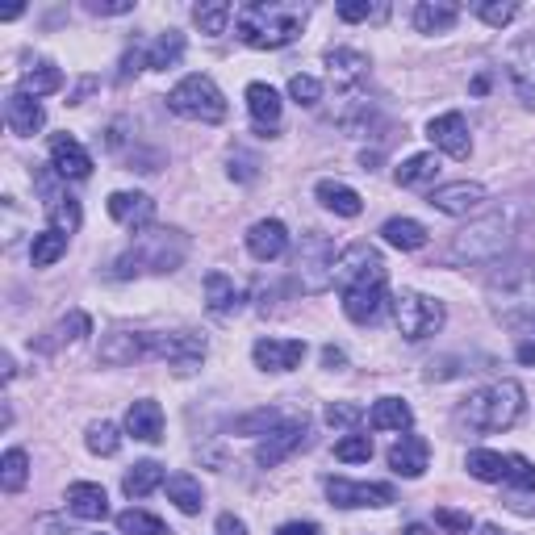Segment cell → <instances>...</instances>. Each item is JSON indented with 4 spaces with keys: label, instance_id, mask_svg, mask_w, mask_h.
<instances>
[{
    "label": "cell",
    "instance_id": "obj_1",
    "mask_svg": "<svg viewBox=\"0 0 535 535\" xmlns=\"http://www.w3.org/2000/svg\"><path fill=\"white\" fill-rule=\"evenodd\" d=\"M335 285L343 289V314L352 322H372L385 306V264L381 251L368 243H352L339 251Z\"/></svg>",
    "mask_w": 535,
    "mask_h": 535
},
{
    "label": "cell",
    "instance_id": "obj_2",
    "mask_svg": "<svg viewBox=\"0 0 535 535\" xmlns=\"http://www.w3.org/2000/svg\"><path fill=\"white\" fill-rule=\"evenodd\" d=\"M301 26H306V9L301 5H268V0H260V5H243L235 13L239 38L255 51H281L301 34Z\"/></svg>",
    "mask_w": 535,
    "mask_h": 535
},
{
    "label": "cell",
    "instance_id": "obj_3",
    "mask_svg": "<svg viewBox=\"0 0 535 535\" xmlns=\"http://www.w3.org/2000/svg\"><path fill=\"white\" fill-rule=\"evenodd\" d=\"M184 255H189V239H184L180 230H143V235L134 239V247L126 255H118L113 276L130 281L138 272H176L184 264Z\"/></svg>",
    "mask_w": 535,
    "mask_h": 535
},
{
    "label": "cell",
    "instance_id": "obj_4",
    "mask_svg": "<svg viewBox=\"0 0 535 535\" xmlns=\"http://www.w3.org/2000/svg\"><path fill=\"white\" fill-rule=\"evenodd\" d=\"M523 406H527V393L519 381H494L464 402V418L477 431H510L523 418Z\"/></svg>",
    "mask_w": 535,
    "mask_h": 535
},
{
    "label": "cell",
    "instance_id": "obj_5",
    "mask_svg": "<svg viewBox=\"0 0 535 535\" xmlns=\"http://www.w3.org/2000/svg\"><path fill=\"white\" fill-rule=\"evenodd\" d=\"M506 247H510V226L502 214H490V218L469 222L452 239V260L456 264H490Z\"/></svg>",
    "mask_w": 535,
    "mask_h": 535
},
{
    "label": "cell",
    "instance_id": "obj_6",
    "mask_svg": "<svg viewBox=\"0 0 535 535\" xmlns=\"http://www.w3.org/2000/svg\"><path fill=\"white\" fill-rule=\"evenodd\" d=\"M168 109L176 113V118L214 126V122L226 118V97H222V88L209 80V76H184V80L168 92Z\"/></svg>",
    "mask_w": 535,
    "mask_h": 535
},
{
    "label": "cell",
    "instance_id": "obj_7",
    "mask_svg": "<svg viewBox=\"0 0 535 535\" xmlns=\"http://www.w3.org/2000/svg\"><path fill=\"white\" fill-rule=\"evenodd\" d=\"M393 322H398V331H402L410 343H423V339H431V335L444 331L448 310H444V301L406 289V293L393 297Z\"/></svg>",
    "mask_w": 535,
    "mask_h": 535
},
{
    "label": "cell",
    "instance_id": "obj_8",
    "mask_svg": "<svg viewBox=\"0 0 535 535\" xmlns=\"http://www.w3.org/2000/svg\"><path fill=\"white\" fill-rule=\"evenodd\" d=\"M335 264H339V251L327 235H301V247H297V281L306 293H322L335 285Z\"/></svg>",
    "mask_w": 535,
    "mask_h": 535
},
{
    "label": "cell",
    "instance_id": "obj_9",
    "mask_svg": "<svg viewBox=\"0 0 535 535\" xmlns=\"http://www.w3.org/2000/svg\"><path fill=\"white\" fill-rule=\"evenodd\" d=\"M427 205L439 209V214L448 218H469L485 205V189L477 180H452V184H435L427 193Z\"/></svg>",
    "mask_w": 535,
    "mask_h": 535
},
{
    "label": "cell",
    "instance_id": "obj_10",
    "mask_svg": "<svg viewBox=\"0 0 535 535\" xmlns=\"http://www.w3.org/2000/svg\"><path fill=\"white\" fill-rule=\"evenodd\" d=\"M327 498L343 510H356V506H389L393 498V485L381 481H347V477H327Z\"/></svg>",
    "mask_w": 535,
    "mask_h": 535
},
{
    "label": "cell",
    "instance_id": "obj_11",
    "mask_svg": "<svg viewBox=\"0 0 535 535\" xmlns=\"http://www.w3.org/2000/svg\"><path fill=\"white\" fill-rule=\"evenodd\" d=\"M155 356L168 360L180 377H189V372L201 368L205 360V339L193 335V331H172V335H155Z\"/></svg>",
    "mask_w": 535,
    "mask_h": 535
},
{
    "label": "cell",
    "instance_id": "obj_12",
    "mask_svg": "<svg viewBox=\"0 0 535 535\" xmlns=\"http://www.w3.org/2000/svg\"><path fill=\"white\" fill-rule=\"evenodd\" d=\"M306 435H310V423H306V418H293V423L272 427L264 444L255 448V464H260V469H276V464L289 460L301 444H306Z\"/></svg>",
    "mask_w": 535,
    "mask_h": 535
},
{
    "label": "cell",
    "instance_id": "obj_13",
    "mask_svg": "<svg viewBox=\"0 0 535 535\" xmlns=\"http://www.w3.org/2000/svg\"><path fill=\"white\" fill-rule=\"evenodd\" d=\"M101 364L109 368H122V364H134V360H147L155 356V335L151 331H113L101 339Z\"/></svg>",
    "mask_w": 535,
    "mask_h": 535
},
{
    "label": "cell",
    "instance_id": "obj_14",
    "mask_svg": "<svg viewBox=\"0 0 535 535\" xmlns=\"http://www.w3.org/2000/svg\"><path fill=\"white\" fill-rule=\"evenodd\" d=\"M427 138L444 151L448 159H469L473 155V138H469V122H464V113H439L427 126Z\"/></svg>",
    "mask_w": 535,
    "mask_h": 535
},
{
    "label": "cell",
    "instance_id": "obj_15",
    "mask_svg": "<svg viewBox=\"0 0 535 535\" xmlns=\"http://www.w3.org/2000/svg\"><path fill=\"white\" fill-rule=\"evenodd\" d=\"M251 356H255V368L264 372H293L306 360V339H255Z\"/></svg>",
    "mask_w": 535,
    "mask_h": 535
},
{
    "label": "cell",
    "instance_id": "obj_16",
    "mask_svg": "<svg viewBox=\"0 0 535 535\" xmlns=\"http://www.w3.org/2000/svg\"><path fill=\"white\" fill-rule=\"evenodd\" d=\"M506 76L515 84L519 101L527 109H535V38H523L506 51Z\"/></svg>",
    "mask_w": 535,
    "mask_h": 535
},
{
    "label": "cell",
    "instance_id": "obj_17",
    "mask_svg": "<svg viewBox=\"0 0 535 535\" xmlns=\"http://www.w3.org/2000/svg\"><path fill=\"white\" fill-rule=\"evenodd\" d=\"M285 247H289V230H285V222L264 218V222H255V226L247 230V251H251L260 264L281 260Z\"/></svg>",
    "mask_w": 535,
    "mask_h": 535
},
{
    "label": "cell",
    "instance_id": "obj_18",
    "mask_svg": "<svg viewBox=\"0 0 535 535\" xmlns=\"http://www.w3.org/2000/svg\"><path fill=\"white\" fill-rule=\"evenodd\" d=\"M431 464V444L423 435H402L398 444L389 448V469L398 477H423Z\"/></svg>",
    "mask_w": 535,
    "mask_h": 535
},
{
    "label": "cell",
    "instance_id": "obj_19",
    "mask_svg": "<svg viewBox=\"0 0 535 535\" xmlns=\"http://www.w3.org/2000/svg\"><path fill=\"white\" fill-rule=\"evenodd\" d=\"M51 168L63 176V180H84L92 172V155L76 143L72 134H55L51 138Z\"/></svg>",
    "mask_w": 535,
    "mask_h": 535
},
{
    "label": "cell",
    "instance_id": "obj_20",
    "mask_svg": "<svg viewBox=\"0 0 535 535\" xmlns=\"http://www.w3.org/2000/svg\"><path fill=\"white\" fill-rule=\"evenodd\" d=\"M5 122H9V130L13 134H21V138H34L38 130H42V122H46V113H42V105H38V97H30V92H13V97L5 101Z\"/></svg>",
    "mask_w": 535,
    "mask_h": 535
},
{
    "label": "cell",
    "instance_id": "obj_21",
    "mask_svg": "<svg viewBox=\"0 0 535 535\" xmlns=\"http://www.w3.org/2000/svg\"><path fill=\"white\" fill-rule=\"evenodd\" d=\"M109 218L130 226V230H143L155 218V201L147 193H113L109 197Z\"/></svg>",
    "mask_w": 535,
    "mask_h": 535
},
{
    "label": "cell",
    "instance_id": "obj_22",
    "mask_svg": "<svg viewBox=\"0 0 535 535\" xmlns=\"http://www.w3.org/2000/svg\"><path fill=\"white\" fill-rule=\"evenodd\" d=\"M126 431L134 439H143V444H159V439H164V410H159V402L138 398L126 410Z\"/></svg>",
    "mask_w": 535,
    "mask_h": 535
},
{
    "label": "cell",
    "instance_id": "obj_23",
    "mask_svg": "<svg viewBox=\"0 0 535 535\" xmlns=\"http://www.w3.org/2000/svg\"><path fill=\"white\" fill-rule=\"evenodd\" d=\"M247 109H251V122L260 126L264 134H276L281 126V97H276L272 84H247Z\"/></svg>",
    "mask_w": 535,
    "mask_h": 535
},
{
    "label": "cell",
    "instance_id": "obj_24",
    "mask_svg": "<svg viewBox=\"0 0 535 535\" xmlns=\"http://www.w3.org/2000/svg\"><path fill=\"white\" fill-rule=\"evenodd\" d=\"M67 510H72L76 519H105L109 515V498L97 481H76L72 490H67Z\"/></svg>",
    "mask_w": 535,
    "mask_h": 535
},
{
    "label": "cell",
    "instance_id": "obj_25",
    "mask_svg": "<svg viewBox=\"0 0 535 535\" xmlns=\"http://www.w3.org/2000/svg\"><path fill=\"white\" fill-rule=\"evenodd\" d=\"M205 306L214 314H235L243 306V289L230 281L226 272H209L205 276Z\"/></svg>",
    "mask_w": 535,
    "mask_h": 535
},
{
    "label": "cell",
    "instance_id": "obj_26",
    "mask_svg": "<svg viewBox=\"0 0 535 535\" xmlns=\"http://www.w3.org/2000/svg\"><path fill=\"white\" fill-rule=\"evenodd\" d=\"M318 201L331 209V214H339V218H360V209H364V201H360V193L356 189H347L343 180H318Z\"/></svg>",
    "mask_w": 535,
    "mask_h": 535
},
{
    "label": "cell",
    "instance_id": "obj_27",
    "mask_svg": "<svg viewBox=\"0 0 535 535\" xmlns=\"http://www.w3.org/2000/svg\"><path fill=\"white\" fill-rule=\"evenodd\" d=\"M327 67H331V80L339 88H352V84H360L368 76V55L352 51V46H339V51L327 55Z\"/></svg>",
    "mask_w": 535,
    "mask_h": 535
},
{
    "label": "cell",
    "instance_id": "obj_28",
    "mask_svg": "<svg viewBox=\"0 0 535 535\" xmlns=\"http://www.w3.org/2000/svg\"><path fill=\"white\" fill-rule=\"evenodd\" d=\"M456 17H460V9L448 5V0H423V5L414 9V26H418V34H448L456 26Z\"/></svg>",
    "mask_w": 535,
    "mask_h": 535
},
{
    "label": "cell",
    "instance_id": "obj_29",
    "mask_svg": "<svg viewBox=\"0 0 535 535\" xmlns=\"http://www.w3.org/2000/svg\"><path fill=\"white\" fill-rule=\"evenodd\" d=\"M464 469H469L477 481H490V485H502L506 473H510V456L502 452H490V448H473L464 456Z\"/></svg>",
    "mask_w": 535,
    "mask_h": 535
},
{
    "label": "cell",
    "instance_id": "obj_30",
    "mask_svg": "<svg viewBox=\"0 0 535 535\" xmlns=\"http://www.w3.org/2000/svg\"><path fill=\"white\" fill-rule=\"evenodd\" d=\"M159 485H164V464H155V460H138L122 477L126 498H147L151 490H159Z\"/></svg>",
    "mask_w": 535,
    "mask_h": 535
},
{
    "label": "cell",
    "instance_id": "obj_31",
    "mask_svg": "<svg viewBox=\"0 0 535 535\" xmlns=\"http://www.w3.org/2000/svg\"><path fill=\"white\" fill-rule=\"evenodd\" d=\"M381 235H385L389 247H398V251H418L427 243V226L414 222V218H389L381 226Z\"/></svg>",
    "mask_w": 535,
    "mask_h": 535
},
{
    "label": "cell",
    "instance_id": "obj_32",
    "mask_svg": "<svg viewBox=\"0 0 535 535\" xmlns=\"http://www.w3.org/2000/svg\"><path fill=\"white\" fill-rule=\"evenodd\" d=\"M368 423L377 427V431H410V423H414V410H410L402 398H381L377 406H372Z\"/></svg>",
    "mask_w": 535,
    "mask_h": 535
},
{
    "label": "cell",
    "instance_id": "obj_33",
    "mask_svg": "<svg viewBox=\"0 0 535 535\" xmlns=\"http://www.w3.org/2000/svg\"><path fill=\"white\" fill-rule=\"evenodd\" d=\"M164 485H168V498L176 502V510H184V515H201L205 494H201V481H197V477H189V473H172Z\"/></svg>",
    "mask_w": 535,
    "mask_h": 535
},
{
    "label": "cell",
    "instance_id": "obj_34",
    "mask_svg": "<svg viewBox=\"0 0 535 535\" xmlns=\"http://www.w3.org/2000/svg\"><path fill=\"white\" fill-rule=\"evenodd\" d=\"M67 255V235L63 230H55V226H46L42 235H34V247H30V260H34V268H51V264H59Z\"/></svg>",
    "mask_w": 535,
    "mask_h": 535
},
{
    "label": "cell",
    "instance_id": "obj_35",
    "mask_svg": "<svg viewBox=\"0 0 535 535\" xmlns=\"http://www.w3.org/2000/svg\"><path fill=\"white\" fill-rule=\"evenodd\" d=\"M184 55V34L168 30V34H159L151 46H147V67H155V72H168V67H176Z\"/></svg>",
    "mask_w": 535,
    "mask_h": 535
},
{
    "label": "cell",
    "instance_id": "obj_36",
    "mask_svg": "<svg viewBox=\"0 0 535 535\" xmlns=\"http://www.w3.org/2000/svg\"><path fill=\"white\" fill-rule=\"evenodd\" d=\"M26 481H30V456L21 448H9L5 460H0V485H5V494H17L26 490Z\"/></svg>",
    "mask_w": 535,
    "mask_h": 535
},
{
    "label": "cell",
    "instance_id": "obj_37",
    "mask_svg": "<svg viewBox=\"0 0 535 535\" xmlns=\"http://www.w3.org/2000/svg\"><path fill=\"white\" fill-rule=\"evenodd\" d=\"M435 172H439V155H410L393 176H398L402 189H418V184L435 180Z\"/></svg>",
    "mask_w": 535,
    "mask_h": 535
},
{
    "label": "cell",
    "instance_id": "obj_38",
    "mask_svg": "<svg viewBox=\"0 0 535 535\" xmlns=\"http://www.w3.org/2000/svg\"><path fill=\"white\" fill-rule=\"evenodd\" d=\"M59 88H63V72L55 63H38L21 76V92H30V97H46V92H59Z\"/></svg>",
    "mask_w": 535,
    "mask_h": 535
},
{
    "label": "cell",
    "instance_id": "obj_39",
    "mask_svg": "<svg viewBox=\"0 0 535 535\" xmlns=\"http://www.w3.org/2000/svg\"><path fill=\"white\" fill-rule=\"evenodd\" d=\"M118 531L122 535H172V527L164 519L147 515V510H134V506L118 515Z\"/></svg>",
    "mask_w": 535,
    "mask_h": 535
},
{
    "label": "cell",
    "instance_id": "obj_40",
    "mask_svg": "<svg viewBox=\"0 0 535 535\" xmlns=\"http://www.w3.org/2000/svg\"><path fill=\"white\" fill-rule=\"evenodd\" d=\"M193 17H197V26H201V34H226V26H230V17H235V9L226 5V0H209V5H197L193 9Z\"/></svg>",
    "mask_w": 535,
    "mask_h": 535
},
{
    "label": "cell",
    "instance_id": "obj_41",
    "mask_svg": "<svg viewBox=\"0 0 535 535\" xmlns=\"http://www.w3.org/2000/svg\"><path fill=\"white\" fill-rule=\"evenodd\" d=\"M92 331V318L84 314V310H72V314H67L63 322H59V327L51 331V339H46V347H63V343H80L84 335Z\"/></svg>",
    "mask_w": 535,
    "mask_h": 535
},
{
    "label": "cell",
    "instance_id": "obj_42",
    "mask_svg": "<svg viewBox=\"0 0 535 535\" xmlns=\"http://www.w3.org/2000/svg\"><path fill=\"white\" fill-rule=\"evenodd\" d=\"M46 214H51V226H55V230H63L67 239H72L76 230H80V201H72L67 193L46 205Z\"/></svg>",
    "mask_w": 535,
    "mask_h": 535
},
{
    "label": "cell",
    "instance_id": "obj_43",
    "mask_svg": "<svg viewBox=\"0 0 535 535\" xmlns=\"http://www.w3.org/2000/svg\"><path fill=\"white\" fill-rule=\"evenodd\" d=\"M84 444H88V452H92V456H113V452L122 448V435H118V427L105 423V418H101V423H92V427H88Z\"/></svg>",
    "mask_w": 535,
    "mask_h": 535
},
{
    "label": "cell",
    "instance_id": "obj_44",
    "mask_svg": "<svg viewBox=\"0 0 535 535\" xmlns=\"http://www.w3.org/2000/svg\"><path fill=\"white\" fill-rule=\"evenodd\" d=\"M515 13H519V5L515 0H481L477 5V17L485 21V26H510V21H515Z\"/></svg>",
    "mask_w": 535,
    "mask_h": 535
},
{
    "label": "cell",
    "instance_id": "obj_45",
    "mask_svg": "<svg viewBox=\"0 0 535 535\" xmlns=\"http://www.w3.org/2000/svg\"><path fill=\"white\" fill-rule=\"evenodd\" d=\"M327 423L335 431H352V427L364 423V406H356V402H331L327 406Z\"/></svg>",
    "mask_w": 535,
    "mask_h": 535
},
{
    "label": "cell",
    "instance_id": "obj_46",
    "mask_svg": "<svg viewBox=\"0 0 535 535\" xmlns=\"http://www.w3.org/2000/svg\"><path fill=\"white\" fill-rule=\"evenodd\" d=\"M335 460L343 464H360V460H372V439L368 435H347L335 444Z\"/></svg>",
    "mask_w": 535,
    "mask_h": 535
},
{
    "label": "cell",
    "instance_id": "obj_47",
    "mask_svg": "<svg viewBox=\"0 0 535 535\" xmlns=\"http://www.w3.org/2000/svg\"><path fill=\"white\" fill-rule=\"evenodd\" d=\"M272 427H281V414H276V410H255V414H247V418H239V423H235V431L239 435H268Z\"/></svg>",
    "mask_w": 535,
    "mask_h": 535
},
{
    "label": "cell",
    "instance_id": "obj_48",
    "mask_svg": "<svg viewBox=\"0 0 535 535\" xmlns=\"http://www.w3.org/2000/svg\"><path fill=\"white\" fill-rule=\"evenodd\" d=\"M506 485H515V490H523V494H535V464L527 456H510Z\"/></svg>",
    "mask_w": 535,
    "mask_h": 535
},
{
    "label": "cell",
    "instance_id": "obj_49",
    "mask_svg": "<svg viewBox=\"0 0 535 535\" xmlns=\"http://www.w3.org/2000/svg\"><path fill=\"white\" fill-rule=\"evenodd\" d=\"M289 97H293L297 105L314 109V105L322 101V84H318L314 76H293V80H289Z\"/></svg>",
    "mask_w": 535,
    "mask_h": 535
},
{
    "label": "cell",
    "instance_id": "obj_50",
    "mask_svg": "<svg viewBox=\"0 0 535 535\" xmlns=\"http://www.w3.org/2000/svg\"><path fill=\"white\" fill-rule=\"evenodd\" d=\"M435 523L444 527L448 535H469V531H473V519L464 515V510H448V506H439V510H435Z\"/></svg>",
    "mask_w": 535,
    "mask_h": 535
},
{
    "label": "cell",
    "instance_id": "obj_51",
    "mask_svg": "<svg viewBox=\"0 0 535 535\" xmlns=\"http://www.w3.org/2000/svg\"><path fill=\"white\" fill-rule=\"evenodd\" d=\"M372 13H377V9H372L368 0H347V5H339V17L343 21H368Z\"/></svg>",
    "mask_w": 535,
    "mask_h": 535
},
{
    "label": "cell",
    "instance_id": "obj_52",
    "mask_svg": "<svg viewBox=\"0 0 535 535\" xmlns=\"http://www.w3.org/2000/svg\"><path fill=\"white\" fill-rule=\"evenodd\" d=\"M255 168L260 164H255L251 155H230V176L235 180H255Z\"/></svg>",
    "mask_w": 535,
    "mask_h": 535
},
{
    "label": "cell",
    "instance_id": "obj_53",
    "mask_svg": "<svg viewBox=\"0 0 535 535\" xmlns=\"http://www.w3.org/2000/svg\"><path fill=\"white\" fill-rule=\"evenodd\" d=\"M88 9L97 13V17H122V13H130L134 5H130V0H109V5H101V0H92Z\"/></svg>",
    "mask_w": 535,
    "mask_h": 535
},
{
    "label": "cell",
    "instance_id": "obj_54",
    "mask_svg": "<svg viewBox=\"0 0 535 535\" xmlns=\"http://www.w3.org/2000/svg\"><path fill=\"white\" fill-rule=\"evenodd\" d=\"M218 535H247V523L235 515H218Z\"/></svg>",
    "mask_w": 535,
    "mask_h": 535
},
{
    "label": "cell",
    "instance_id": "obj_55",
    "mask_svg": "<svg viewBox=\"0 0 535 535\" xmlns=\"http://www.w3.org/2000/svg\"><path fill=\"white\" fill-rule=\"evenodd\" d=\"M276 535H318V523H285L276 527Z\"/></svg>",
    "mask_w": 535,
    "mask_h": 535
},
{
    "label": "cell",
    "instance_id": "obj_56",
    "mask_svg": "<svg viewBox=\"0 0 535 535\" xmlns=\"http://www.w3.org/2000/svg\"><path fill=\"white\" fill-rule=\"evenodd\" d=\"M322 364H327V368H331V372H339V368H343V364H347V356H343V352H339V347H327V352H322Z\"/></svg>",
    "mask_w": 535,
    "mask_h": 535
},
{
    "label": "cell",
    "instance_id": "obj_57",
    "mask_svg": "<svg viewBox=\"0 0 535 535\" xmlns=\"http://www.w3.org/2000/svg\"><path fill=\"white\" fill-rule=\"evenodd\" d=\"M59 531H63L59 519H38V523H34V535H59Z\"/></svg>",
    "mask_w": 535,
    "mask_h": 535
},
{
    "label": "cell",
    "instance_id": "obj_58",
    "mask_svg": "<svg viewBox=\"0 0 535 535\" xmlns=\"http://www.w3.org/2000/svg\"><path fill=\"white\" fill-rule=\"evenodd\" d=\"M519 360H523V364H535V343H531V339L519 343Z\"/></svg>",
    "mask_w": 535,
    "mask_h": 535
},
{
    "label": "cell",
    "instance_id": "obj_59",
    "mask_svg": "<svg viewBox=\"0 0 535 535\" xmlns=\"http://www.w3.org/2000/svg\"><path fill=\"white\" fill-rule=\"evenodd\" d=\"M406 535H431V531H427V527H418V523H414V527H406Z\"/></svg>",
    "mask_w": 535,
    "mask_h": 535
},
{
    "label": "cell",
    "instance_id": "obj_60",
    "mask_svg": "<svg viewBox=\"0 0 535 535\" xmlns=\"http://www.w3.org/2000/svg\"><path fill=\"white\" fill-rule=\"evenodd\" d=\"M481 535H506L502 527H481Z\"/></svg>",
    "mask_w": 535,
    "mask_h": 535
}]
</instances>
